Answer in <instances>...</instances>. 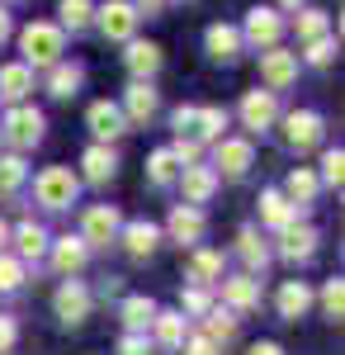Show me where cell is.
<instances>
[{
  "label": "cell",
  "instance_id": "cell-1",
  "mask_svg": "<svg viewBox=\"0 0 345 355\" xmlns=\"http://www.w3.org/2000/svg\"><path fill=\"white\" fill-rule=\"evenodd\" d=\"M62 28L57 24H28L24 33H19V48H24V67H53L57 57H62Z\"/></svg>",
  "mask_w": 345,
  "mask_h": 355
},
{
  "label": "cell",
  "instance_id": "cell-2",
  "mask_svg": "<svg viewBox=\"0 0 345 355\" xmlns=\"http://www.w3.org/2000/svg\"><path fill=\"white\" fill-rule=\"evenodd\" d=\"M38 204H48V209H67L71 199H76V175L67 171V166H48L43 175H38Z\"/></svg>",
  "mask_w": 345,
  "mask_h": 355
},
{
  "label": "cell",
  "instance_id": "cell-3",
  "mask_svg": "<svg viewBox=\"0 0 345 355\" xmlns=\"http://www.w3.org/2000/svg\"><path fill=\"white\" fill-rule=\"evenodd\" d=\"M279 33H284V19H279V10H269V5H256V10L246 15V28H241V38L256 43V48H274Z\"/></svg>",
  "mask_w": 345,
  "mask_h": 355
},
{
  "label": "cell",
  "instance_id": "cell-4",
  "mask_svg": "<svg viewBox=\"0 0 345 355\" xmlns=\"http://www.w3.org/2000/svg\"><path fill=\"white\" fill-rule=\"evenodd\" d=\"M114 232H118V214H114V204H95V209H85V223H80V242H85V246H109V242H114Z\"/></svg>",
  "mask_w": 345,
  "mask_h": 355
},
{
  "label": "cell",
  "instance_id": "cell-5",
  "mask_svg": "<svg viewBox=\"0 0 345 355\" xmlns=\"http://www.w3.org/2000/svg\"><path fill=\"white\" fill-rule=\"evenodd\" d=\"M5 137L24 152V147H33L38 137H43V114L38 110H28V105H19V110H10L5 114Z\"/></svg>",
  "mask_w": 345,
  "mask_h": 355
},
{
  "label": "cell",
  "instance_id": "cell-6",
  "mask_svg": "<svg viewBox=\"0 0 345 355\" xmlns=\"http://www.w3.org/2000/svg\"><path fill=\"white\" fill-rule=\"evenodd\" d=\"M137 19H142V15H137L128 0H109L105 10H100V28H105V38H114V43H128Z\"/></svg>",
  "mask_w": 345,
  "mask_h": 355
},
{
  "label": "cell",
  "instance_id": "cell-7",
  "mask_svg": "<svg viewBox=\"0 0 345 355\" xmlns=\"http://www.w3.org/2000/svg\"><path fill=\"white\" fill-rule=\"evenodd\" d=\"M260 81H265L269 90L293 85L298 81V57L284 53V48H265V57H260Z\"/></svg>",
  "mask_w": 345,
  "mask_h": 355
},
{
  "label": "cell",
  "instance_id": "cell-8",
  "mask_svg": "<svg viewBox=\"0 0 345 355\" xmlns=\"http://www.w3.org/2000/svg\"><path fill=\"white\" fill-rule=\"evenodd\" d=\"M284 137H289L293 152H312V147L321 142V119L308 114V110H293L289 119H284Z\"/></svg>",
  "mask_w": 345,
  "mask_h": 355
},
{
  "label": "cell",
  "instance_id": "cell-9",
  "mask_svg": "<svg viewBox=\"0 0 345 355\" xmlns=\"http://www.w3.org/2000/svg\"><path fill=\"white\" fill-rule=\"evenodd\" d=\"M218 171H222L227 180H241V175L251 171V142H241V137L218 142Z\"/></svg>",
  "mask_w": 345,
  "mask_h": 355
},
{
  "label": "cell",
  "instance_id": "cell-10",
  "mask_svg": "<svg viewBox=\"0 0 345 355\" xmlns=\"http://www.w3.org/2000/svg\"><path fill=\"white\" fill-rule=\"evenodd\" d=\"M274 114H279L274 90H251V95L241 100V119H246V128H269V123H274Z\"/></svg>",
  "mask_w": 345,
  "mask_h": 355
},
{
  "label": "cell",
  "instance_id": "cell-11",
  "mask_svg": "<svg viewBox=\"0 0 345 355\" xmlns=\"http://www.w3.org/2000/svg\"><path fill=\"white\" fill-rule=\"evenodd\" d=\"M53 303H57V318H62V322H80V318L90 313V294H85L80 284H71V279L57 289V299H53Z\"/></svg>",
  "mask_w": 345,
  "mask_h": 355
},
{
  "label": "cell",
  "instance_id": "cell-12",
  "mask_svg": "<svg viewBox=\"0 0 345 355\" xmlns=\"http://www.w3.org/2000/svg\"><path fill=\"white\" fill-rule=\"evenodd\" d=\"M180 185H185V204L199 209V204L218 190V171H209V166H185V180H180Z\"/></svg>",
  "mask_w": 345,
  "mask_h": 355
},
{
  "label": "cell",
  "instance_id": "cell-13",
  "mask_svg": "<svg viewBox=\"0 0 345 355\" xmlns=\"http://www.w3.org/2000/svg\"><path fill=\"white\" fill-rule=\"evenodd\" d=\"M123 128H128V119H123L118 105H109V100L90 105V133H95V137H118Z\"/></svg>",
  "mask_w": 345,
  "mask_h": 355
},
{
  "label": "cell",
  "instance_id": "cell-14",
  "mask_svg": "<svg viewBox=\"0 0 345 355\" xmlns=\"http://www.w3.org/2000/svg\"><path fill=\"white\" fill-rule=\"evenodd\" d=\"M204 43H209V57H218V62H232V57L241 53V28L213 24L209 33H204Z\"/></svg>",
  "mask_w": 345,
  "mask_h": 355
},
{
  "label": "cell",
  "instance_id": "cell-15",
  "mask_svg": "<svg viewBox=\"0 0 345 355\" xmlns=\"http://www.w3.org/2000/svg\"><path fill=\"white\" fill-rule=\"evenodd\" d=\"M170 237L185 246V242H199L204 237V214L194 209V204H180L175 214H170Z\"/></svg>",
  "mask_w": 345,
  "mask_h": 355
},
{
  "label": "cell",
  "instance_id": "cell-16",
  "mask_svg": "<svg viewBox=\"0 0 345 355\" xmlns=\"http://www.w3.org/2000/svg\"><path fill=\"white\" fill-rule=\"evenodd\" d=\"M123 62H128V71H133L137 81H142V76H157L161 71V48L157 43H128V57H123Z\"/></svg>",
  "mask_w": 345,
  "mask_h": 355
},
{
  "label": "cell",
  "instance_id": "cell-17",
  "mask_svg": "<svg viewBox=\"0 0 345 355\" xmlns=\"http://www.w3.org/2000/svg\"><path fill=\"white\" fill-rule=\"evenodd\" d=\"M28 90H33V67H24V62H10V67H0V95H10V100H24Z\"/></svg>",
  "mask_w": 345,
  "mask_h": 355
},
{
  "label": "cell",
  "instance_id": "cell-18",
  "mask_svg": "<svg viewBox=\"0 0 345 355\" xmlns=\"http://www.w3.org/2000/svg\"><path fill=\"white\" fill-rule=\"evenodd\" d=\"M312 308V289L303 284V279H289L284 289H279V318H303Z\"/></svg>",
  "mask_w": 345,
  "mask_h": 355
},
{
  "label": "cell",
  "instance_id": "cell-19",
  "mask_svg": "<svg viewBox=\"0 0 345 355\" xmlns=\"http://www.w3.org/2000/svg\"><path fill=\"white\" fill-rule=\"evenodd\" d=\"M312 251H317V232L289 223V227H284V256H289V261H308Z\"/></svg>",
  "mask_w": 345,
  "mask_h": 355
},
{
  "label": "cell",
  "instance_id": "cell-20",
  "mask_svg": "<svg viewBox=\"0 0 345 355\" xmlns=\"http://www.w3.org/2000/svg\"><path fill=\"white\" fill-rule=\"evenodd\" d=\"M260 218H265L269 227H279V232H284V227L298 218V209H293V204H289V199H284L279 190H269L265 199H260Z\"/></svg>",
  "mask_w": 345,
  "mask_h": 355
},
{
  "label": "cell",
  "instance_id": "cell-21",
  "mask_svg": "<svg viewBox=\"0 0 345 355\" xmlns=\"http://www.w3.org/2000/svg\"><path fill=\"white\" fill-rule=\"evenodd\" d=\"M53 266L62 275H76L80 266H85V242H80V237H62V242L53 246Z\"/></svg>",
  "mask_w": 345,
  "mask_h": 355
},
{
  "label": "cell",
  "instance_id": "cell-22",
  "mask_svg": "<svg viewBox=\"0 0 345 355\" xmlns=\"http://www.w3.org/2000/svg\"><path fill=\"white\" fill-rule=\"evenodd\" d=\"M152 114H157V90H152L147 81H137L133 90H128V114H123V119H133V123H147Z\"/></svg>",
  "mask_w": 345,
  "mask_h": 355
},
{
  "label": "cell",
  "instance_id": "cell-23",
  "mask_svg": "<svg viewBox=\"0 0 345 355\" xmlns=\"http://www.w3.org/2000/svg\"><path fill=\"white\" fill-rule=\"evenodd\" d=\"M152 322H157V341L166 351H180L185 346V318L180 313H157Z\"/></svg>",
  "mask_w": 345,
  "mask_h": 355
},
{
  "label": "cell",
  "instance_id": "cell-24",
  "mask_svg": "<svg viewBox=\"0 0 345 355\" xmlns=\"http://www.w3.org/2000/svg\"><path fill=\"white\" fill-rule=\"evenodd\" d=\"M222 299L232 303V308H241V313H246V308H256L260 289H256V279H251V275H237V279H227V284H222Z\"/></svg>",
  "mask_w": 345,
  "mask_h": 355
},
{
  "label": "cell",
  "instance_id": "cell-25",
  "mask_svg": "<svg viewBox=\"0 0 345 355\" xmlns=\"http://www.w3.org/2000/svg\"><path fill=\"white\" fill-rule=\"evenodd\" d=\"M123 242H128L133 256H152L157 242H161V232L152 227V223H128V227H123Z\"/></svg>",
  "mask_w": 345,
  "mask_h": 355
},
{
  "label": "cell",
  "instance_id": "cell-26",
  "mask_svg": "<svg viewBox=\"0 0 345 355\" xmlns=\"http://www.w3.org/2000/svg\"><path fill=\"white\" fill-rule=\"evenodd\" d=\"M152 318H157V303H152V299H142V294L123 299V322H128V331L152 327Z\"/></svg>",
  "mask_w": 345,
  "mask_h": 355
},
{
  "label": "cell",
  "instance_id": "cell-27",
  "mask_svg": "<svg viewBox=\"0 0 345 355\" xmlns=\"http://www.w3.org/2000/svg\"><path fill=\"white\" fill-rule=\"evenodd\" d=\"M15 242H19V256H28V261H38V256L48 251V232H43L38 223H19Z\"/></svg>",
  "mask_w": 345,
  "mask_h": 355
},
{
  "label": "cell",
  "instance_id": "cell-28",
  "mask_svg": "<svg viewBox=\"0 0 345 355\" xmlns=\"http://www.w3.org/2000/svg\"><path fill=\"white\" fill-rule=\"evenodd\" d=\"M312 194H317V175H312V171H293L289 185H284V199H289L293 209H298V204H308Z\"/></svg>",
  "mask_w": 345,
  "mask_h": 355
},
{
  "label": "cell",
  "instance_id": "cell-29",
  "mask_svg": "<svg viewBox=\"0 0 345 355\" xmlns=\"http://www.w3.org/2000/svg\"><path fill=\"white\" fill-rule=\"evenodd\" d=\"M218 275H222V256H213V251H199V256L189 261V279H194L199 289H204V284H213Z\"/></svg>",
  "mask_w": 345,
  "mask_h": 355
},
{
  "label": "cell",
  "instance_id": "cell-30",
  "mask_svg": "<svg viewBox=\"0 0 345 355\" xmlns=\"http://www.w3.org/2000/svg\"><path fill=\"white\" fill-rule=\"evenodd\" d=\"M175 175H180V157H175L170 147L152 152V185H170Z\"/></svg>",
  "mask_w": 345,
  "mask_h": 355
},
{
  "label": "cell",
  "instance_id": "cell-31",
  "mask_svg": "<svg viewBox=\"0 0 345 355\" xmlns=\"http://www.w3.org/2000/svg\"><path fill=\"white\" fill-rule=\"evenodd\" d=\"M293 28H298V38H303V43H317V38H326V15H321V10H303V15H298V19H293Z\"/></svg>",
  "mask_w": 345,
  "mask_h": 355
},
{
  "label": "cell",
  "instance_id": "cell-32",
  "mask_svg": "<svg viewBox=\"0 0 345 355\" xmlns=\"http://www.w3.org/2000/svg\"><path fill=\"white\" fill-rule=\"evenodd\" d=\"M80 166H85V175L100 185V180H109V175H114V152H109V147H90Z\"/></svg>",
  "mask_w": 345,
  "mask_h": 355
},
{
  "label": "cell",
  "instance_id": "cell-33",
  "mask_svg": "<svg viewBox=\"0 0 345 355\" xmlns=\"http://www.w3.org/2000/svg\"><path fill=\"white\" fill-rule=\"evenodd\" d=\"M90 10H95L90 0H62V5H57V15H62V24L71 28V33L90 24Z\"/></svg>",
  "mask_w": 345,
  "mask_h": 355
},
{
  "label": "cell",
  "instance_id": "cell-34",
  "mask_svg": "<svg viewBox=\"0 0 345 355\" xmlns=\"http://www.w3.org/2000/svg\"><path fill=\"white\" fill-rule=\"evenodd\" d=\"M24 185V157H0V194H15Z\"/></svg>",
  "mask_w": 345,
  "mask_h": 355
},
{
  "label": "cell",
  "instance_id": "cell-35",
  "mask_svg": "<svg viewBox=\"0 0 345 355\" xmlns=\"http://www.w3.org/2000/svg\"><path fill=\"white\" fill-rule=\"evenodd\" d=\"M222 128H227V110H218V105H204V110H199V142L218 137Z\"/></svg>",
  "mask_w": 345,
  "mask_h": 355
},
{
  "label": "cell",
  "instance_id": "cell-36",
  "mask_svg": "<svg viewBox=\"0 0 345 355\" xmlns=\"http://www.w3.org/2000/svg\"><path fill=\"white\" fill-rule=\"evenodd\" d=\"M241 261H246V266H251V270H265V261H269V251L265 246H260V237H256V232H241Z\"/></svg>",
  "mask_w": 345,
  "mask_h": 355
},
{
  "label": "cell",
  "instance_id": "cell-37",
  "mask_svg": "<svg viewBox=\"0 0 345 355\" xmlns=\"http://www.w3.org/2000/svg\"><path fill=\"white\" fill-rule=\"evenodd\" d=\"M48 85H53V95H57V100H67V95H76L80 71H76V67H57V71H53V81H48Z\"/></svg>",
  "mask_w": 345,
  "mask_h": 355
},
{
  "label": "cell",
  "instance_id": "cell-38",
  "mask_svg": "<svg viewBox=\"0 0 345 355\" xmlns=\"http://www.w3.org/2000/svg\"><path fill=\"white\" fill-rule=\"evenodd\" d=\"M321 303H326V313H331V318H341V308H345V284H341V279H326Z\"/></svg>",
  "mask_w": 345,
  "mask_h": 355
},
{
  "label": "cell",
  "instance_id": "cell-39",
  "mask_svg": "<svg viewBox=\"0 0 345 355\" xmlns=\"http://www.w3.org/2000/svg\"><path fill=\"white\" fill-rule=\"evenodd\" d=\"M232 331H237V322H232V318L218 308V313L209 318V341H232Z\"/></svg>",
  "mask_w": 345,
  "mask_h": 355
},
{
  "label": "cell",
  "instance_id": "cell-40",
  "mask_svg": "<svg viewBox=\"0 0 345 355\" xmlns=\"http://www.w3.org/2000/svg\"><path fill=\"white\" fill-rule=\"evenodd\" d=\"M19 284H24V266L10 261V256H0V289H19Z\"/></svg>",
  "mask_w": 345,
  "mask_h": 355
},
{
  "label": "cell",
  "instance_id": "cell-41",
  "mask_svg": "<svg viewBox=\"0 0 345 355\" xmlns=\"http://www.w3.org/2000/svg\"><path fill=\"white\" fill-rule=\"evenodd\" d=\"M321 175H326V180H331V185H341V175H345V157H341V147H336V152H326V157H321Z\"/></svg>",
  "mask_w": 345,
  "mask_h": 355
},
{
  "label": "cell",
  "instance_id": "cell-42",
  "mask_svg": "<svg viewBox=\"0 0 345 355\" xmlns=\"http://www.w3.org/2000/svg\"><path fill=\"white\" fill-rule=\"evenodd\" d=\"M336 57V43H331V33L326 38H317V43H308V62H317V67H326Z\"/></svg>",
  "mask_w": 345,
  "mask_h": 355
},
{
  "label": "cell",
  "instance_id": "cell-43",
  "mask_svg": "<svg viewBox=\"0 0 345 355\" xmlns=\"http://www.w3.org/2000/svg\"><path fill=\"white\" fill-rule=\"evenodd\" d=\"M180 351L185 355H218V341H209V336H185Z\"/></svg>",
  "mask_w": 345,
  "mask_h": 355
},
{
  "label": "cell",
  "instance_id": "cell-44",
  "mask_svg": "<svg viewBox=\"0 0 345 355\" xmlns=\"http://www.w3.org/2000/svg\"><path fill=\"white\" fill-rule=\"evenodd\" d=\"M118 355H147V341H142L137 331H128V336L118 341Z\"/></svg>",
  "mask_w": 345,
  "mask_h": 355
},
{
  "label": "cell",
  "instance_id": "cell-45",
  "mask_svg": "<svg viewBox=\"0 0 345 355\" xmlns=\"http://www.w3.org/2000/svg\"><path fill=\"white\" fill-rule=\"evenodd\" d=\"M185 313H209V294H204V289H189L185 294Z\"/></svg>",
  "mask_w": 345,
  "mask_h": 355
},
{
  "label": "cell",
  "instance_id": "cell-46",
  "mask_svg": "<svg viewBox=\"0 0 345 355\" xmlns=\"http://www.w3.org/2000/svg\"><path fill=\"white\" fill-rule=\"evenodd\" d=\"M10 346H15V322H10V318H0V355L10 351Z\"/></svg>",
  "mask_w": 345,
  "mask_h": 355
},
{
  "label": "cell",
  "instance_id": "cell-47",
  "mask_svg": "<svg viewBox=\"0 0 345 355\" xmlns=\"http://www.w3.org/2000/svg\"><path fill=\"white\" fill-rule=\"evenodd\" d=\"M128 5H133V10H147V15H161L166 0H128Z\"/></svg>",
  "mask_w": 345,
  "mask_h": 355
},
{
  "label": "cell",
  "instance_id": "cell-48",
  "mask_svg": "<svg viewBox=\"0 0 345 355\" xmlns=\"http://www.w3.org/2000/svg\"><path fill=\"white\" fill-rule=\"evenodd\" d=\"M251 355H284V351H279L274 341H260V346H251Z\"/></svg>",
  "mask_w": 345,
  "mask_h": 355
},
{
  "label": "cell",
  "instance_id": "cell-49",
  "mask_svg": "<svg viewBox=\"0 0 345 355\" xmlns=\"http://www.w3.org/2000/svg\"><path fill=\"white\" fill-rule=\"evenodd\" d=\"M5 38H10V10L0 5V43H5Z\"/></svg>",
  "mask_w": 345,
  "mask_h": 355
},
{
  "label": "cell",
  "instance_id": "cell-50",
  "mask_svg": "<svg viewBox=\"0 0 345 355\" xmlns=\"http://www.w3.org/2000/svg\"><path fill=\"white\" fill-rule=\"evenodd\" d=\"M5 242H10V227H5V223H0V246H5Z\"/></svg>",
  "mask_w": 345,
  "mask_h": 355
},
{
  "label": "cell",
  "instance_id": "cell-51",
  "mask_svg": "<svg viewBox=\"0 0 345 355\" xmlns=\"http://www.w3.org/2000/svg\"><path fill=\"white\" fill-rule=\"evenodd\" d=\"M279 5H284V10H298V5H303V0H279Z\"/></svg>",
  "mask_w": 345,
  "mask_h": 355
}]
</instances>
